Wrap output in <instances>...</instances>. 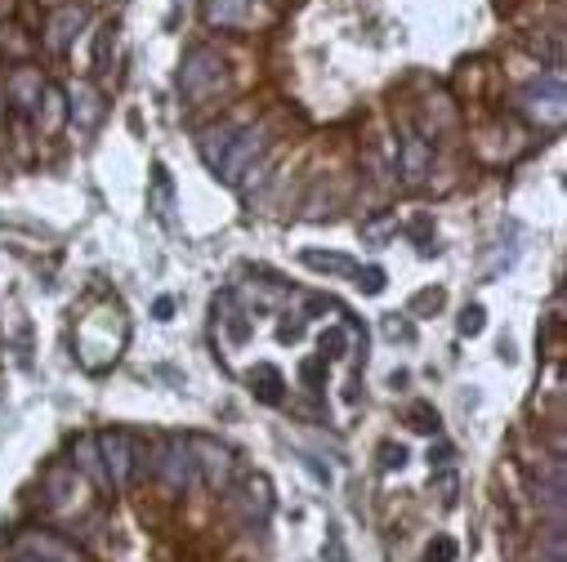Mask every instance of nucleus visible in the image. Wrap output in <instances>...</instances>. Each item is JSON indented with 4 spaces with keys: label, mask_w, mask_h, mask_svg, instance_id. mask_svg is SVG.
Returning <instances> with one entry per match:
<instances>
[{
    "label": "nucleus",
    "mask_w": 567,
    "mask_h": 562,
    "mask_svg": "<svg viewBox=\"0 0 567 562\" xmlns=\"http://www.w3.org/2000/svg\"><path fill=\"white\" fill-rule=\"evenodd\" d=\"M300 379H305L309 388H318V384H322V362H305V366H300Z\"/></svg>",
    "instance_id": "28"
},
{
    "label": "nucleus",
    "mask_w": 567,
    "mask_h": 562,
    "mask_svg": "<svg viewBox=\"0 0 567 562\" xmlns=\"http://www.w3.org/2000/svg\"><path fill=\"white\" fill-rule=\"evenodd\" d=\"M322 357H331V362H336V357H344V331H340V326L322 335Z\"/></svg>",
    "instance_id": "25"
},
{
    "label": "nucleus",
    "mask_w": 567,
    "mask_h": 562,
    "mask_svg": "<svg viewBox=\"0 0 567 562\" xmlns=\"http://www.w3.org/2000/svg\"><path fill=\"white\" fill-rule=\"evenodd\" d=\"M171 313H175V300H157V304H153V318H157V322H171Z\"/></svg>",
    "instance_id": "31"
},
{
    "label": "nucleus",
    "mask_w": 567,
    "mask_h": 562,
    "mask_svg": "<svg viewBox=\"0 0 567 562\" xmlns=\"http://www.w3.org/2000/svg\"><path fill=\"white\" fill-rule=\"evenodd\" d=\"M518 107H523L527 121L554 129V125L563 121V76H558V72H545V76L527 81L523 94H518Z\"/></svg>",
    "instance_id": "2"
},
{
    "label": "nucleus",
    "mask_w": 567,
    "mask_h": 562,
    "mask_svg": "<svg viewBox=\"0 0 567 562\" xmlns=\"http://www.w3.org/2000/svg\"><path fill=\"white\" fill-rule=\"evenodd\" d=\"M353 277H358V291H367V295L384 291V268H353Z\"/></svg>",
    "instance_id": "19"
},
{
    "label": "nucleus",
    "mask_w": 567,
    "mask_h": 562,
    "mask_svg": "<svg viewBox=\"0 0 567 562\" xmlns=\"http://www.w3.org/2000/svg\"><path fill=\"white\" fill-rule=\"evenodd\" d=\"M224 81H228V63H224L219 50L193 45V50L184 54V72H179V94H184V103H193V107L206 103Z\"/></svg>",
    "instance_id": "1"
},
{
    "label": "nucleus",
    "mask_w": 567,
    "mask_h": 562,
    "mask_svg": "<svg viewBox=\"0 0 567 562\" xmlns=\"http://www.w3.org/2000/svg\"><path fill=\"white\" fill-rule=\"evenodd\" d=\"M72 112H81V125H94L99 121V94L94 90H81L76 103H72Z\"/></svg>",
    "instance_id": "20"
},
{
    "label": "nucleus",
    "mask_w": 567,
    "mask_h": 562,
    "mask_svg": "<svg viewBox=\"0 0 567 562\" xmlns=\"http://www.w3.org/2000/svg\"><path fill=\"white\" fill-rule=\"evenodd\" d=\"M107 45H112V28L99 32V50H94V72H107Z\"/></svg>",
    "instance_id": "26"
},
{
    "label": "nucleus",
    "mask_w": 567,
    "mask_h": 562,
    "mask_svg": "<svg viewBox=\"0 0 567 562\" xmlns=\"http://www.w3.org/2000/svg\"><path fill=\"white\" fill-rule=\"evenodd\" d=\"M41 94H45V81H41V72H37V67L19 63V67L6 76V98H10L19 112L37 107V103H41Z\"/></svg>",
    "instance_id": "9"
},
{
    "label": "nucleus",
    "mask_w": 567,
    "mask_h": 562,
    "mask_svg": "<svg viewBox=\"0 0 567 562\" xmlns=\"http://www.w3.org/2000/svg\"><path fill=\"white\" fill-rule=\"evenodd\" d=\"M250 393H255L259 402L277 406V402H281V371H277V366H255V371H250Z\"/></svg>",
    "instance_id": "15"
},
{
    "label": "nucleus",
    "mask_w": 567,
    "mask_h": 562,
    "mask_svg": "<svg viewBox=\"0 0 567 562\" xmlns=\"http://www.w3.org/2000/svg\"><path fill=\"white\" fill-rule=\"evenodd\" d=\"M406 425H411L415 434H439V410L424 406V402H415V406L406 410Z\"/></svg>",
    "instance_id": "18"
},
{
    "label": "nucleus",
    "mask_w": 567,
    "mask_h": 562,
    "mask_svg": "<svg viewBox=\"0 0 567 562\" xmlns=\"http://www.w3.org/2000/svg\"><path fill=\"white\" fill-rule=\"evenodd\" d=\"M193 443V456H197V469L206 465V473H210V482H228V473H233V456H228V447H215L210 438H188Z\"/></svg>",
    "instance_id": "11"
},
{
    "label": "nucleus",
    "mask_w": 567,
    "mask_h": 562,
    "mask_svg": "<svg viewBox=\"0 0 567 562\" xmlns=\"http://www.w3.org/2000/svg\"><path fill=\"white\" fill-rule=\"evenodd\" d=\"M153 469H157V478H162L166 487H175V491L197 487V456H193V443H188V438H166Z\"/></svg>",
    "instance_id": "4"
},
{
    "label": "nucleus",
    "mask_w": 567,
    "mask_h": 562,
    "mask_svg": "<svg viewBox=\"0 0 567 562\" xmlns=\"http://www.w3.org/2000/svg\"><path fill=\"white\" fill-rule=\"evenodd\" d=\"M259 148H264V125L255 129H241V134H233V144H228V153H224V162H219V179L224 184H241V175H246V166L259 157Z\"/></svg>",
    "instance_id": "6"
},
{
    "label": "nucleus",
    "mask_w": 567,
    "mask_h": 562,
    "mask_svg": "<svg viewBox=\"0 0 567 562\" xmlns=\"http://www.w3.org/2000/svg\"><path fill=\"white\" fill-rule=\"evenodd\" d=\"M430 170H434V148L424 144L415 129H406V134H402V144H398V175H402V184L415 188V184L430 179Z\"/></svg>",
    "instance_id": "7"
},
{
    "label": "nucleus",
    "mask_w": 567,
    "mask_h": 562,
    "mask_svg": "<svg viewBox=\"0 0 567 562\" xmlns=\"http://www.w3.org/2000/svg\"><path fill=\"white\" fill-rule=\"evenodd\" d=\"M202 19L219 32H255L272 23V14L255 0H202Z\"/></svg>",
    "instance_id": "3"
},
{
    "label": "nucleus",
    "mask_w": 567,
    "mask_h": 562,
    "mask_svg": "<svg viewBox=\"0 0 567 562\" xmlns=\"http://www.w3.org/2000/svg\"><path fill=\"white\" fill-rule=\"evenodd\" d=\"M233 125H210L206 134H202V157H206V166L210 170H219V162H224V153H228V144H233Z\"/></svg>",
    "instance_id": "14"
},
{
    "label": "nucleus",
    "mask_w": 567,
    "mask_h": 562,
    "mask_svg": "<svg viewBox=\"0 0 567 562\" xmlns=\"http://www.w3.org/2000/svg\"><path fill=\"white\" fill-rule=\"evenodd\" d=\"M483 326H487V313H483L478 304H470V309L461 313V335H470V340H474V335H483Z\"/></svg>",
    "instance_id": "21"
},
{
    "label": "nucleus",
    "mask_w": 567,
    "mask_h": 562,
    "mask_svg": "<svg viewBox=\"0 0 567 562\" xmlns=\"http://www.w3.org/2000/svg\"><path fill=\"white\" fill-rule=\"evenodd\" d=\"M402 465H406V447L384 443V447H380V469H384V473H393V469H402Z\"/></svg>",
    "instance_id": "23"
},
{
    "label": "nucleus",
    "mask_w": 567,
    "mask_h": 562,
    "mask_svg": "<svg viewBox=\"0 0 567 562\" xmlns=\"http://www.w3.org/2000/svg\"><path fill=\"white\" fill-rule=\"evenodd\" d=\"M94 443H99V456H103V469H107V482H112V491H121V487L130 482V473H134L130 434H121V429H107V434H99Z\"/></svg>",
    "instance_id": "5"
},
{
    "label": "nucleus",
    "mask_w": 567,
    "mask_h": 562,
    "mask_svg": "<svg viewBox=\"0 0 567 562\" xmlns=\"http://www.w3.org/2000/svg\"><path fill=\"white\" fill-rule=\"evenodd\" d=\"M72 469L90 473V478H94V487L112 491V482H107V469H103V456H99V443H94V438H76V447H72Z\"/></svg>",
    "instance_id": "12"
},
{
    "label": "nucleus",
    "mask_w": 567,
    "mask_h": 562,
    "mask_svg": "<svg viewBox=\"0 0 567 562\" xmlns=\"http://www.w3.org/2000/svg\"><path fill=\"white\" fill-rule=\"evenodd\" d=\"M23 562H32V558H23Z\"/></svg>",
    "instance_id": "32"
},
{
    "label": "nucleus",
    "mask_w": 567,
    "mask_h": 562,
    "mask_svg": "<svg viewBox=\"0 0 567 562\" xmlns=\"http://www.w3.org/2000/svg\"><path fill=\"white\" fill-rule=\"evenodd\" d=\"M313 272H353V259L349 254H322V250H305L300 254Z\"/></svg>",
    "instance_id": "17"
},
{
    "label": "nucleus",
    "mask_w": 567,
    "mask_h": 562,
    "mask_svg": "<svg viewBox=\"0 0 567 562\" xmlns=\"http://www.w3.org/2000/svg\"><path fill=\"white\" fill-rule=\"evenodd\" d=\"M434 558H439V562H452V558H456V540H439V544L430 549V562H434Z\"/></svg>",
    "instance_id": "29"
},
{
    "label": "nucleus",
    "mask_w": 567,
    "mask_h": 562,
    "mask_svg": "<svg viewBox=\"0 0 567 562\" xmlns=\"http://www.w3.org/2000/svg\"><path fill=\"white\" fill-rule=\"evenodd\" d=\"M19 553L32 558V562H81V549L59 540V535H50V531H23Z\"/></svg>",
    "instance_id": "8"
},
{
    "label": "nucleus",
    "mask_w": 567,
    "mask_h": 562,
    "mask_svg": "<svg viewBox=\"0 0 567 562\" xmlns=\"http://www.w3.org/2000/svg\"><path fill=\"white\" fill-rule=\"evenodd\" d=\"M153 175H157V215L166 219L171 215V175H166V166H157Z\"/></svg>",
    "instance_id": "22"
},
{
    "label": "nucleus",
    "mask_w": 567,
    "mask_h": 562,
    "mask_svg": "<svg viewBox=\"0 0 567 562\" xmlns=\"http://www.w3.org/2000/svg\"><path fill=\"white\" fill-rule=\"evenodd\" d=\"M384 335H389V340H411L415 331H411V322H402V318H389V322H384Z\"/></svg>",
    "instance_id": "27"
},
{
    "label": "nucleus",
    "mask_w": 567,
    "mask_h": 562,
    "mask_svg": "<svg viewBox=\"0 0 567 562\" xmlns=\"http://www.w3.org/2000/svg\"><path fill=\"white\" fill-rule=\"evenodd\" d=\"M81 28H85V10H81V6H63V10H54V14H50V28H45V50L63 54V50L76 41Z\"/></svg>",
    "instance_id": "10"
},
{
    "label": "nucleus",
    "mask_w": 567,
    "mask_h": 562,
    "mask_svg": "<svg viewBox=\"0 0 567 562\" xmlns=\"http://www.w3.org/2000/svg\"><path fill=\"white\" fill-rule=\"evenodd\" d=\"M41 98H45V103H37V112H41V129H45V134H59L63 121H68V98H63L59 85H45Z\"/></svg>",
    "instance_id": "13"
},
{
    "label": "nucleus",
    "mask_w": 567,
    "mask_h": 562,
    "mask_svg": "<svg viewBox=\"0 0 567 562\" xmlns=\"http://www.w3.org/2000/svg\"><path fill=\"white\" fill-rule=\"evenodd\" d=\"M327 553H331V562H349V558H344V544H340V535H336V531L327 535Z\"/></svg>",
    "instance_id": "30"
},
{
    "label": "nucleus",
    "mask_w": 567,
    "mask_h": 562,
    "mask_svg": "<svg viewBox=\"0 0 567 562\" xmlns=\"http://www.w3.org/2000/svg\"><path fill=\"white\" fill-rule=\"evenodd\" d=\"M545 562H563V522L545 531Z\"/></svg>",
    "instance_id": "24"
},
{
    "label": "nucleus",
    "mask_w": 567,
    "mask_h": 562,
    "mask_svg": "<svg viewBox=\"0 0 567 562\" xmlns=\"http://www.w3.org/2000/svg\"><path fill=\"white\" fill-rule=\"evenodd\" d=\"M45 487H50V504H54V509H68L72 491L81 487V478H76V469H54V473L45 478Z\"/></svg>",
    "instance_id": "16"
}]
</instances>
